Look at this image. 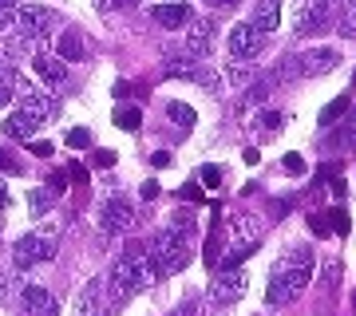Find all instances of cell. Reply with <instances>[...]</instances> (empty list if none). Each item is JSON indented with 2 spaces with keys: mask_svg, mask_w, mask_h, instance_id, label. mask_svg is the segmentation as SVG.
I'll return each mask as SVG.
<instances>
[{
  "mask_svg": "<svg viewBox=\"0 0 356 316\" xmlns=\"http://www.w3.org/2000/svg\"><path fill=\"white\" fill-rule=\"evenodd\" d=\"M313 269H317V253L313 249H293L285 261L277 265V273L269 277V289H266V301L273 308H285L293 304L301 292L313 285Z\"/></svg>",
  "mask_w": 356,
  "mask_h": 316,
  "instance_id": "6da1fadb",
  "label": "cell"
},
{
  "mask_svg": "<svg viewBox=\"0 0 356 316\" xmlns=\"http://www.w3.org/2000/svg\"><path fill=\"white\" fill-rule=\"evenodd\" d=\"M159 281V269H154V261H151V253L147 249H139V245H131L123 257H115V265H111V301L115 304H123V301H131L135 292H143L147 285H154Z\"/></svg>",
  "mask_w": 356,
  "mask_h": 316,
  "instance_id": "7a4b0ae2",
  "label": "cell"
},
{
  "mask_svg": "<svg viewBox=\"0 0 356 316\" xmlns=\"http://www.w3.org/2000/svg\"><path fill=\"white\" fill-rule=\"evenodd\" d=\"M151 261L159 269V277H170V273H182L186 261H191V249H186V238L178 229H159L151 238Z\"/></svg>",
  "mask_w": 356,
  "mask_h": 316,
  "instance_id": "3957f363",
  "label": "cell"
},
{
  "mask_svg": "<svg viewBox=\"0 0 356 316\" xmlns=\"http://www.w3.org/2000/svg\"><path fill=\"white\" fill-rule=\"evenodd\" d=\"M56 229L51 226H40L36 233H24V238L13 245V257H16V265L28 269V265H40V261H51L56 257Z\"/></svg>",
  "mask_w": 356,
  "mask_h": 316,
  "instance_id": "277c9868",
  "label": "cell"
},
{
  "mask_svg": "<svg viewBox=\"0 0 356 316\" xmlns=\"http://www.w3.org/2000/svg\"><path fill=\"white\" fill-rule=\"evenodd\" d=\"M332 0H301L297 4V32L301 36H317V32H325L332 20Z\"/></svg>",
  "mask_w": 356,
  "mask_h": 316,
  "instance_id": "5b68a950",
  "label": "cell"
},
{
  "mask_svg": "<svg viewBox=\"0 0 356 316\" xmlns=\"http://www.w3.org/2000/svg\"><path fill=\"white\" fill-rule=\"evenodd\" d=\"M99 222H103L107 233H127V229L135 226V210H131L127 198L111 194V198H103V206H99Z\"/></svg>",
  "mask_w": 356,
  "mask_h": 316,
  "instance_id": "8992f818",
  "label": "cell"
},
{
  "mask_svg": "<svg viewBox=\"0 0 356 316\" xmlns=\"http://www.w3.org/2000/svg\"><path fill=\"white\" fill-rule=\"evenodd\" d=\"M51 32V13L44 4H24V8H16V36L24 40H40Z\"/></svg>",
  "mask_w": 356,
  "mask_h": 316,
  "instance_id": "52a82bcc",
  "label": "cell"
},
{
  "mask_svg": "<svg viewBox=\"0 0 356 316\" xmlns=\"http://www.w3.org/2000/svg\"><path fill=\"white\" fill-rule=\"evenodd\" d=\"M261 48H266V32L257 24H250V20L229 32V51H234V60H254Z\"/></svg>",
  "mask_w": 356,
  "mask_h": 316,
  "instance_id": "ba28073f",
  "label": "cell"
},
{
  "mask_svg": "<svg viewBox=\"0 0 356 316\" xmlns=\"http://www.w3.org/2000/svg\"><path fill=\"white\" fill-rule=\"evenodd\" d=\"M245 285H250V281H245L242 269H222V273H218V281L210 285V301H214V304L242 301V297H245Z\"/></svg>",
  "mask_w": 356,
  "mask_h": 316,
  "instance_id": "9c48e42d",
  "label": "cell"
},
{
  "mask_svg": "<svg viewBox=\"0 0 356 316\" xmlns=\"http://www.w3.org/2000/svg\"><path fill=\"white\" fill-rule=\"evenodd\" d=\"M13 99H20V111L36 115V119H44V115H48V107H51L48 95H44V91H40L36 83H28L24 76H16V83H13Z\"/></svg>",
  "mask_w": 356,
  "mask_h": 316,
  "instance_id": "30bf717a",
  "label": "cell"
},
{
  "mask_svg": "<svg viewBox=\"0 0 356 316\" xmlns=\"http://www.w3.org/2000/svg\"><path fill=\"white\" fill-rule=\"evenodd\" d=\"M20 308H24V316H60L44 285H20Z\"/></svg>",
  "mask_w": 356,
  "mask_h": 316,
  "instance_id": "8fae6325",
  "label": "cell"
},
{
  "mask_svg": "<svg viewBox=\"0 0 356 316\" xmlns=\"http://www.w3.org/2000/svg\"><path fill=\"white\" fill-rule=\"evenodd\" d=\"M301 60V72L305 76H329L332 67L341 63V56H337V48H309L305 56H297Z\"/></svg>",
  "mask_w": 356,
  "mask_h": 316,
  "instance_id": "7c38bea8",
  "label": "cell"
},
{
  "mask_svg": "<svg viewBox=\"0 0 356 316\" xmlns=\"http://www.w3.org/2000/svg\"><path fill=\"white\" fill-rule=\"evenodd\" d=\"M210 48H214V24H210V20H191L186 51H191V56H210Z\"/></svg>",
  "mask_w": 356,
  "mask_h": 316,
  "instance_id": "4fadbf2b",
  "label": "cell"
},
{
  "mask_svg": "<svg viewBox=\"0 0 356 316\" xmlns=\"http://www.w3.org/2000/svg\"><path fill=\"white\" fill-rule=\"evenodd\" d=\"M154 16V24H163V28H182V24H191V8L182 4V0H170V4H154L151 8Z\"/></svg>",
  "mask_w": 356,
  "mask_h": 316,
  "instance_id": "5bb4252c",
  "label": "cell"
},
{
  "mask_svg": "<svg viewBox=\"0 0 356 316\" xmlns=\"http://www.w3.org/2000/svg\"><path fill=\"white\" fill-rule=\"evenodd\" d=\"M257 241H261V217H254V214L234 217V245H242V249L254 253Z\"/></svg>",
  "mask_w": 356,
  "mask_h": 316,
  "instance_id": "9a60e30c",
  "label": "cell"
},
{
  "mask_svg": "<svg viewBox=\"0 0 356 316\" xmlns=\"http://www.w3.org/2000/svg\"><path fill=\"white\" fill-rule=\"evenodd\" d=\"M32 63H36V76L44 79V83H51V88H60V83L67 79L64 60H60V56H51V51H40V56H36Z\"/></svg>",
  "mask_w": 356,
  "mask_h": 316,
  "instance_id": "2e32d148",
  "label": "cell"
},
{
  "mask_svg": "<svg viewBox=\"0 0 356 316\" xmlns=\"http://www.w3.org/2000/svg\"><path fill=\"white\" fill-rule=\"evenodd\" d=\"M36 126H40L36 115H28V111H13L8 119H4V126H0V131H4L8 139H32V135H36Z\"/></svg>",
  "mask_w": 356,
  "mask_h": 316,
  "instance_id": "e0dca14e",
  "label": "cell"
},
{
  "mask_svg": "<svg viewBox=\"0 0 356 316\" xmlns=\"http://www.w3.org/2000/svg\"><path fill=\"white\" fill-rule=\"evenodd\" d=\"M250 24H257L261 32H277V24H281V4L277 0H257L254 4V16H250Z\"/></svg>",
  "mask_w": 356,
  "mask_h": 316,
  "instance_id": "ac0fdd59",
  "label": "cell"
},
{
  "mask_svg": "<svg viewBox=\"0 0 356 316\" xmlns=\"http://www.w3.org/2000/svg\"><path fill=\"white\" fill-rule=\"evenodd\" d=\"M79 316H103V285L99 281H91L83 297H79Z\"/></svg>",
  "mask_w": 356,
  "mask_h": 316,
  "instance_id": "d6986e66",
  "label": "cell"
},
{
  "mask_svg": "<svg viewBox=\"0 0 356 316\" xmlns=\"http://www.w3.org/2000/svg\"><path fill=\"white\" fill-rule=\"evenodd\" d=\"M56 56H60V60H83V40L76 36V32H64V36H60V51H56Z\"/></svg>",
  "mask_w": 356,
  "mask_h": 316,
  "instance_id": "ffe728a7",
  "label": "cell"
},
{
  "mask_svg": "<svg viewBox=\"0 0 356 316\" xmlns=\"http://www.w3.org/2000/svg\"><path fill=\"white\" fill-rule=\"evenodd\" d=\"M115 123L123 126V131H139V126H143V111H139V107H123V111L115 115Z\"/></svg>",
  "mask_w": 356,
  "mask_h": 316,
  "instance_id": "44dd1931",
  "label": "cell"
},
{
  "mask_svg": "<svg viewBox=\"0 0 356 316\" xmlns=\"http://www.w3.org/2000/svg\"><path fill=\"white\" fill-rule=\"evenodd\" d=\"M166 76H182V79H198V67L191 60H170L166 63Z\"/></svg>",
  "mask_w": 356,
  "mask_h": 316,
  "instance_id": "7402d4cb",
  "label": "cell"
},
{
  "mask_svg": "<svg viewBox=\"0 0 356 316\" xmlns=\"http://www.w3.org/2000/svg\"><path fill=\"white\" fill-rule=\"evenodd\" d=\"M341 32L344 36H356V0H348L341 8Z\"/></svg>",
  "mask_w": 356,
  "mask_h": 316,
  "instance_id": "603a6c76",
  "label": "cell"
},
{
  "mask_svg": "<svg viewBox=\"0 0 356 316\" xmlns=\"http://www.w3.org/2000/svg\"><path fill=\"white\" fill-rule=\"evenodd\" d=\"M166 115H170V123H182V126L194 123V111L186 107V103H170V107H166Z\"/></svg>",
  "mask_w": 356,
  "mask_h": 316,
  "instance_id": "cb8c5ba5",
  "label": "cell"
},
{
  "mask_svg": "<svg viewBox=\"0 0 356 316\" xmlns=\"http://www.w3.org/2000/svg\"><path fill=\"white\" fill-rule=\"evenodd\" d=\"M245 257H250V249H242V245H234V249H229L226 257L218 261V269H238V265L245 261Z\"/></svg>",
  "mask_w": 356,
  "mask_h": 316,
  "instance_id": "d4e9b609",
  "label": "cell"
},
{
  "mask_svg": "<svg viewBox=\"0 0 356 316\" xmlns=\"http://www.w3.org/2000/svg\"><path fill=\"white\" fill-rule=\"evenodd\" d=\"M218 261H222V238L210 233V238H206V265H218Z\"/></svg>",
  "mask_w": 356,
  "mask_h": 316,
  "instance_id": "484cf974",
  "label": "cell"
},
{
  "mask_svg": "<svg viewBox=\"0 0 356 316\" xmlns=\"http://www.w3.org/2000/svg\"><path fill=\"white\" fill-rule=\"evenodd\" d=\"M48 202H51L48 186H44V190H32V217H44V210H48Z\"/></svg>",
  "mask_w": 356,
  "mask_h": 316,
  "instance_id": "4316f807",
  "label": "cell"
},
{
  "mask_svg": "<svg viewBox=\"0 0 356 316\" xmlns=\"http://www.w3.org/2000/svg\"><path fill=\"white\" fill-rule=\"evenodd\" d=\"M344 111H348V95H341L337 103H329V107L321 111V123H329V119H337V115H344Z\"/></svg>",
  "mask_w": 356,
  "mask_h": 316,
  "instance_id": "83f0119b",
  "label": "cell"
},
{
  "mask_svg": "<svg viewBox=\"0 0 356 316\" xmlns=\"http://www.w3.org/2000/svg\"><path fill=\"white\" fill-rule=\"evenodd\" d=\"M170 229H178L182 238H186V233H194V214H175V217H170Z\"/></svg>",
  "mask_w": 356,
  "mask_h": 316,
  "instance_id": "f1b7e54d",
  "label": "cell"
},
{
  "mask_svg": "<svg viewBox=\"0 0 356 316\" xmlns=\"http://www.w3.org/2000/svg\"><path fill=\"white\" fill-rule=\"evenodd\" d=\"M64 190H67V174H64V170H56V174L48 178V194H51V198H60Z\"/></svg>",
  "mask_w": 356,
  "mask_h": 316,
  "instance_id": "f546056e",
  "label": "cell"
},
{
  "mask_svg": "<svg viewBox=\"0 0 356 316\" xmlns=\"http://www.w3.org/2000/svg\"><path fill=\"white\" fill-rule=\"evenodd\" d=\"M309 226H313V233H317V238H329V233H332V222H329V214H317V217H309Z\"/></svg>",
  "mask_w": 356,
  "mask_h": 316,
  "instance_id": "4dcf8cb0",
  "label": "cell"
},
{
  "mask_svg": "<svg viewBox=\"0 0 356 316\" xmlns=\"http://www.w3.org/2000/svg\"><path fill=\"white\" fill-rule=\"evenodd\" d=\"M88 142H91L88 126H83V131H79V126H76V131H67V147H76V151H79V147H88Z\"/></svg>",
  "mask_w": 356,
  "mask_h": 316,
  "instance_id": "1f68e13d",
  "label": "cell"
},
{
  "mask_svg": "<svg viewBox=\"0 0 356 316\" xmlns=\"http://www.w3.org/2000/svg\"><path fill=\"white\" fill-rule=\"evenodd\" d=\"M202 182L210 190H218V186H222V170H218V166H202Z\"/></svg>",
  "mask_w": 356,
  "mask_h": 316,
  "instance_id": "d6a6232c",
  "label": "cell"
},
{
  "mask_svg": "<svg viewBox=\"0 0 356 316\" xmlns=\"http://www.w3.org/2000/svg\"><path fill=\"white\" fill-rule=\"evenodd\" d=\"M285 174H301V170H305V158H301V154H285Z\"/></svg>",
  "mask_w": 356,
  "mask_h": 316,
  "instance_id": "836d02e7",
  "label": "cell"
},
{
  "mask_svg": "<svg viewBox=\"0 0 356 316\" xmlns=\"http://www.w3.org/2000/svg\"><path fill=\"white\" fill-rule=\"evenodd\" d=\"M0 174H20V163L8 151H0Z\"/></svg>",
  "mask_w": 356,
  "mask_h": 316,
  "instance_id": "e575fe53",
  "label": "cell"
},
{
  "mask_svg": "<svg viewBox=\"0 0 356 316\" xmlns=\"http://www.w3.org/2000/svg\"><path fill=\"white\" fill-rule=\"evenodd\" d=\"M329 222H332L337 233H348V214H344V210H329Z\"/></svg>",
  "mask_w": 356,
  "mask_h": 316,
  "instance_id": "d590c367",
  "label": "cell"
},
{
  "mask_svg": "<svg viewBox=\"0 0 356 316\" xmlns=\"http://www.w3.org/2000/svg\"><path fill=\"white\" fill-rule=\"evenodd\" d=\"M67 178H72V182H79V186H88V166L72 163V166H67Z\"/></svg>",
  "mask_w": 356,
  "mask_h": 316,
  "instance_id": "8d00e7d4",
  "label": "cell"
},
{
  "mask_svg": "<svg viewBox=\"0 0 356 316\" xmlns=\"http://www.w3.org/2000/svg\"><path fill=\"white\" fill-rule=\"evenodd\" d=\"M229 79H234V83H245V79H250V67H238V63H229Z\"/></svg>",
  "mask_w": 356,
  "mask_h": 316,
  "instance_id": "74e56055",
  "label": "cell"
},
{
  "mask_svg": "<svg viewBox=\"0 0 356 316\" xmlns=\"http://www.w3.org/2000/svg\"><path fill=\"white\" fill-rule=\"evenodd\" d=\"M159 190H163L159 182H143V190H139V194H143V202H154V198H159Z\"/></svg>",
  "mask_w": 356,
  "mask_h": 316,
  "instance_id": "f35d334b",
  "label": "cell"
},
{
  "mask_svg": "<svg viewBox=\"0 0 356 316\" xmlns=\"http://www.w3.org/2000/svg\"><path fill=\"white\" fill-rule=\"evenodd\" d=\"M95 166H99V170L115 166V154H111V151H95Z\"/></svg>",
  "mask_w": 356,
  "mask_h": 316,
  "instance_id": "ab89813d",
  "label": "cell"
},
{
  "mask_svg": "<svg viewBox=\"0 0 356 316\" xmlns=\"http://www.w3.org/2000/svg\"><path fill=\"white\" fill-rule=\"evenodd\" d=\"M194 313H198V301H186V304H178L170 316H194Z\"/></svg>",
  "mask_w": 356,
  "mask_h": 316,
  "instance_id": "60d3db41",
  "label": "cell"
},
{
  "mask_svg": "<svg viewBox=\"0 0 356 316\" xmlns=\"http://www.w3.org/2000/svg\"><path fill=\"white\" fill-rule=\"evenodd\" d=\"M182 198H186V202H202V190L198 186H182Z\"/></svg>",
  "mask_w": 356,
  "mask_h": 316,
  "instance_id": "b9f144b4",
  "label": "cell"
},
{
  "mask_svg": "<svg viewBox=\"0 0 356 316\" xmlns=\"http://www.w3.org/2000/svg\"><path fill=\"white\" fill-rule=\"evenodd\" d=\"M257 123H261V126H277V123H281V115H277V111H266L261 119H257Z\"/></svg>",
  "mask_w": 356,
  "mask_h": 316,
  "instance_id": "7bdbcfd3",
  "label": "cell"
},
{
  "mask_svg": "<svg viewBox=\"0 0 356 316\" xmlns=\"http://www.w3.org/2000/svg\"><path fill=\"white\" fill-rule=\"evenodd\" d=\"M32 154H40V158H48V154H51V142H32Z\"/></svg>",
  "mask_w": 356,
  "mask_h": 316,
  "instance_id": "ee69618b",
  "label": "cell"
},
{
  "mask_svg": "<svg viewBox=\"0 0 356 316\" xmlns=\"http://www.w3.org/2000/svg\"><path fill=\"white\" fill-rule=\"evenodd\" d=\"M151 163H154V166H166V163H170V154H166V151H154Z\"/></svg>",
  "mask_w": 356,
  "mask_h": 316,
  "instance_id": "f6af8a7d",
  "label": "cell"
},
{
  "mask_svg": "<svg viewBox=\"0 0 356 316\" xmlns=\"http://www.w3.org/2000/svg\"><path fill=\"white\" fill-rule=\"evenodd\" d=\"M103 8H111V4H119V8H131V4H135V0H99Z\"/></svg>",
  "mask_w": 356,
  "mask_h": 316,
  "instance_id": "bcb514c9",
  "label": "cell"
},
{
  "mask_svg": "<svg viewBox=\"0 0 356 316\" xmlns=\"http://www.w3.org/2000/svg\"><path fill=\"white\" fill-rule=\"evenodd\" d=\"M206 4H210V8H234L238 0H206Z\"/></svg>",
  "mask_w": 356,
  "mask_h": 316,
  "instance_id": "7dc6e473",
  "label": "cell"
},
{
  "mask_svg": "<svg viewBox=\"0 0 356 316\" xmlns=\"http://www.w3.org/2000/svg\"><path fill=\"white\" fill-rule=\"evenodd\" d=\"M4 206H8V190L0 186V210H4Z\"/></svg>",
  "mask_w": 356,
  "mask_h": 316,
  "instance_id": "c3c4849f",
  "label": "cell"
},
{
  "mask_svg": "<svg viewBox=\"0 0 356 316\" xmlns=\"http://www.w3.org/2000/svg\"><path fill=\"white\" fill-rule=\"evenodd\" d=\"M4 285H8V281H4V273H0V297H4Z\"/></svg>",
  "mask_w": 356,
  "mask_h": 316,
  "instance_id": "681fc988",
  "label": "cell"
}]
</instances>
